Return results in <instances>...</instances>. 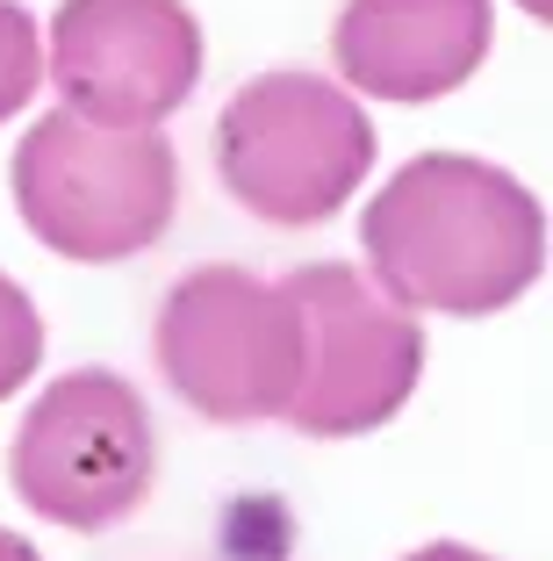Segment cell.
<instances>
[{
	"instance_id": "6da1fadb",
	"label": "cell",
	"mask_w": 553,
	"mask_h": 561,
	"mask_svg": "<svg viewBox=\"0 0 553 561\" xmlns=\"http://www.w3.org/2000/svg\"><path fill=\"white\" fill-rule=\"evenodd\" d=\"M367 266L403 310L496 317L546 274V216L504 165L424 151L359 216Z\"/></svg>"
},
{
	"instance_id": "7a4b0ae2",
	"label": "cell",
	"mask_w": 553,
	"mask_h": 561,
	"mask_svg": "<svg viewBox=\"0 0 553 561\" xmlns=\"http://www.w3.org/2000/svg\"><path fill=\"white\" fill-rule=\"evenodd\" d=\"M375 165V123L324 72H260L216 116V173L260 224L302 231L353 202Z\"/></svg>"
},
{
	"instance_id": "3957f363",
	"label": "cell",
	"mask_w": 553,
	"mask_h": 561,
	"mask_svg": "<svg viewBox=\"0 0 553 561\" xmlns=\"http://www.w3.org/2000/svg\"><path fill=\"white\" fill-rule=\"evenodd\" d=\"M180 202V159L151 130H108L80 116H44L15 151V209L50 252L87 266L159 245Z\"/></svg>"
},
{
	"instance_id": "277c9868",
	"label": "cell",
	"mask_w": 553,
	"mask_h": 561,
	"mask_svg": "<svg viewBox=\"0 0 553 561\" xmlns=\"http://www.w3.org/2000/svg\"><path fill=\"white\" fill-rule=\"evenodd\" d=\"M302 302L288 280L244 266H195L159 310V367L209 425L280 417L302 381Z\"/></svg>"
},
{
	"instance_id": "5b68a950",
	"label": "cell",
	"mask_w": 553,
	"mask_h": 561,
	"mask_svg": "<svg viewBox=\"0 0 553 561\" xmlns=\"http://www.w3.org/2000/svg\"><path fill=\"white\" fill-rule=\"evenodd\" d=\"M8 476H15L22 504L50 526L72 533L123 526L159 476V439H151L145 397L108 367L58 375L22 417Z\"/></svg>"
},
{
	"instance_id": "8992f818",
	"label": "cell",
	"mask_w": 553,
	"mask_h": 561,
	"mask_svg": "<svg viewBox=\"0 0 553 561\" xmlns=\"http://www.w3.org/2000/svg\"><path fill=\"white\" fill-rule=\"evenodd\" d=\"M295 302H302V381L288 397V425L310 439H359L381 432L410 403L424 375V331L403 302H389L367 274L338 260H316L302 274H288Z\"/></svg>"
},
{
	"instance_id": "52a82bcc",
	"label": "cell",
	"mask_w": 553,
	"mask_h": 561,
	"mask_svg": "<svg viewBox=\"0 0 553 561\" xmlns=\"http://www.w3.org/2000/svg\"><path fill=\"white\" fill-rule=\"evenodd\" d=\"M50 87L66 116L151 130L195 94L201 30L180 0H66L50 22Z\"/></svg>"
},
{
	"instance_id": "ba28073f",
	"label": "cell",
	"mask_w": 553,
	"mask_h": 561,
	"mask_svg": "<svg viewBox=\"0 0 553 561\" xmlns=\"http://www.w3.org/2000/svg\"><path fill=\"white\" fill-rule=\"evenodd\" d=\"M488 36H496L488 0H345L331 50L359 94L439 101L474 80Z\"/></svg>"
},
{
	"instance_id": "9c48e42d",
	"label": "cell",
	"mask_w": 553,
	"mask_h": 561,
	"mask_svg": "<svg viewBox=\"0 0 553 561\" xmlns=\"http://www.w3.org/2000/svg\"><path fill=\"white\" fill-rule=\"evenodd\" d=\"M36 80H44V44H36V22H30V8L0 0V123L15 116V108H30Z\"/></svg>"
},
{
	"instance_id": "30bf717a",
	"label": "cell",
	"mask_w": 553,
	"mask_h": 561,
	"mask_svg": "<svg viewBox=\"0 0 553 561\" xmlns=\"http://www.w3.org/2000/svg\"><path fill=\"white\" fill-rule=\"evenodd\" d=\"M36 360H44V317H36V302L15 280L0 274V403L36 375Z\"/></svg>"
},
{
	"instance_id": "8fae6325",
	"label": "cell",
	"mask_w": 553,
	"mask_h": 561,
	"mask_svg": "<svg viewBox=\"0 0 553 561\" xmlns=\"http://www.w3.org/2000/svg\"><path fill=\"white\" fill-rule=\"evenodd\" d=\"M410 561H488V554H474V547H453V540H439V547H417Z\"/></svg>"
},
{
	"instance_id": "7c38bea8",
	"label": "cell",
	"mask_w": 553,
	"mask_h": 561,
	"mask_svg": "<svg viewBox=\"0 0 553 561\" xmlns=\"http://www.w3.org/2000/svg\"><path fill=\"white\" fill-rule=\"evenodd\" d=\"M0 561H44V554H36L22 533H0Z\"/></svg>"
},
{
	"instance_id": "4fadbf2b",
	"label": "cell",
	"mask_w": 553,
	"mask_h": 561,
	"mask_svg": "<svg viewBox=\"0 0 553 561\" xmlns=\"http://www.w3.org/2000/svg\"><path fill=\"white\" fill-rule=\"evenodd\" d=\"M525 8H532V15H546V0H525Z\"/></svg>"
}]
</instances>
